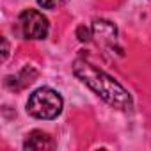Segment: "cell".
I'll return each instance as SVG.
<instances>
[{
  "instance_id": "obj_2",
  "label": "cell",
  "mask_w": 151,
  "mask_h": 151,
  "mask_svg": "<svg viewBox=\"0 0 151 151\" xmlns=\"http://www.w3.org/2000/svg\"><path fill=\"white\" fill-rule=\"evenodd\" d=\"M62 109H64V100L60 93L52 87H39L27 100V112L36 119L43 121L57 119Z\"/></svg>"
},
{
  "instance_id": "obj_4",
  "label": "cell",
  "mask_w": 151,
  "mask_h": 151,
  "mask_svg": "<svg viewBox=\"0 0 151 151\" xmlns=\"http://www.w3.org/2000/svg\"><path fill=\"white\" fill-rule=\"evenodd\" d=\"M93 37L98 39V43H101L103 46H109V48H114L116 41H117V29L112 22L109 20H94L93 25Z\"/></svg>"
},
{
  "instance_id": "obj_9",
  "label": "cell",
  "mask_w": 151,
  "mask_h": 151,
  "mask_svg": "<svg viewBox=\"0 0 151 151\" xmlns=\"http://www.w3.org/2000/svg\"><path fill=\"white\" fill-rule=\"evenodd\" d=\"M2 45H4V50H2V60H6L7 55H9V43H7L6 37H2Z\"/></svg>"
},
{
  "instance_id": "obj_8",
  "label": "cell",
  "mask_w": 151,
  "mask_h": 151,
  "mask_svg": "<svg viewBox=\"0 0 151 151\" xmlns=\"http://www.w3.org/2000/svg\"><path fill=\"white\" fill-rule=\"evenodd\" d=\"M36 2L43 7V9H57L60 7L66 0H36Z\"/></svg>"
},
{
  "instance_id": "obj_1",
  "label": "cell",
  "mask_w": 151,
  "mask_h": 151,
  "mask_svg": "<svg viewBox=\"0 0 151 151\" xmlns=\"http://www.w3.org/2000/svg\"><path fill=\"white\" fill-rule=\"evenodd\" d=\"M73 75L77 77L84 86H87L96 96H100L107 105L121 112L133 110V98L132 94L109 73L101 71L94 64L86 59H77L71 66Z\"/></svg>"
},
{
  "instance_id": "obj_5",
  "label": "cell",
  "mask_w": 151,
  "mask_h": 151,
  "mask_svg": "<svg viewBox=\"0 0 151 151\" xmlns=\"http://www.w3.org/2000/svg\"><path fill=\"white\" fill-rule=\"evenodd\" d=\"M52 147H53L52 137L41 130H32L23 140V149H27V151H45V149H52Z\"/></svg>"
},
{
  "instance_id": "obj_6",
  "label": "cell",
  "mask_w": 151,
  "mask_h": 151,
  "mask_svg": "<svg viewBox=\"0 0 151 151\" xmlns=\"http://www.w3.org/2000/svg\"><path fill=\"white\" fill-rule=\"evenodd\" d=\"M36 77H37V71L34 68H30V66H25L18 75L6 78V86L9 89H13V91H22L23 87H27L29 84H32Z\"/></svg>"
},
{
  "instance_id": "obj_7",
  "label": "cell",
  "mask_w": 151,
  "mask_h": 151,
  "mask_svg": "<svg viewBox=\"0 0 151 151\" xmlns=\"http://www.w3.org/2000/svg\"><path fill=\"white\" fill-rule=\"evenodd\" d=\"M75 34H77V37H78L80 43H89L93 39V29L91 27H86V25H78Z\"/></svg>"
},
{
  "instance_id": "obj_3",
  "label": "cell",
  "mask_w": 151,
  "mask_h": 151,
  "mask_svg": "<svg viewBox=\"0 0 151 151\" xmlns=\"http://www.w3.org/2000/svg\"><path fill=\"white\" fill-rule=\"evenodd\" d=\"M20 29L25 39H45L50 32L48 18L37 9H25L18 16Z\"/></svg>"
}]
</instances>
